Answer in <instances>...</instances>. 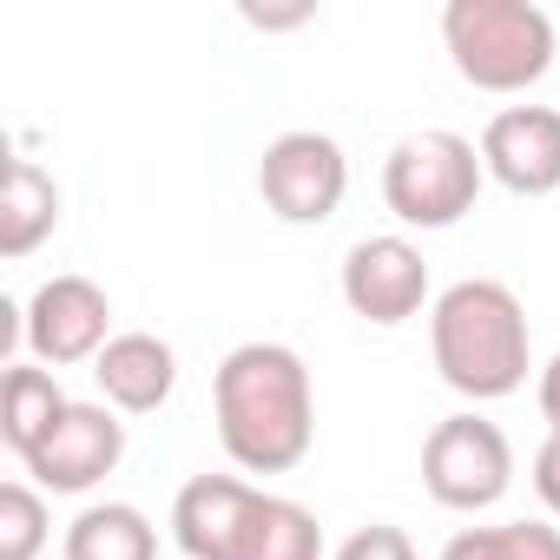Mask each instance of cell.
Returning a JSON list of instances; mask_svg holds the SVG:
<instances>
[{
  "label": "cell",
  "instance_id": "cell-21",
  "mask_svg": "<svg viewBox=\"0 0 560 560\" xmlns=\"http://www.w3.org/2000/svg\"><path fill=\"white\" fill-rule=\"evenodd\" d=\"M317 8H291V14H264V8H244V21L250 27H264V34H277V27H304Z\"/></svg>",
  "mask_w": 560,
  "mask_h": 560
},
{
  "label": "cell",
  "instance_id": "cell-2",
  "mask_svg": "<svg viewBox=\"0 0 560 560\" xmlns=\"http://www.w3.org/2000/svg\"><path fill=\"white\" fill-rule=\"evenodd\" d=\"M172 547L185 560H324V527L291 494L191 475L172 501Z\"/></svg>",
  "mask_w": 560,
  "mask_h": 560
},
{
  "label": "cell",
  "instance_id": "cell-12",
  "mask_svg": "<svg viewBox=\"0 0 560 560\" xmlns=\"http://www.w3.org/2000/svg\"><path fill=\"white\" fill-rule=\"evenodd\" d=\"M93 383H100V402L119 409V416H152L172 402L178 389V350L152 330H119L100 363H93Z\"/></svg>",
  "mask_w": 560,
  "mask_h": 560
},
{
  "label": "cell",
  "instance_id": "cell-15",
  "mask_svg": "<svg viewBox=\"0 0 560 560\" xmlns=\"http://www.w3.org/2000/svg\"><path fill=\"white\" fill-rule=\"evenodd\" d=\"M67 402H73V396L60 389L54 370H40V363H14L8 376H0V442H8L14 455H27V448L60 422Z\"/></svg>",
  "mask_w": 560,
  "mask_h": 560
},
{
  "label": "cell",
  "instance_id": "cell-13",
  "mask_svg": "<svg viewBox=\"0 0 560 560\" xmlns=\"http://www.w3.org/2000/svg\"><path fill=\"white\" fill-rule=\"evenodd\" d=\"M54 231H60V185H54V172L34 165V159H14L8 165V191H0V257L21 264Z\"/></svg>",
  "mask_w": 560,
  "mask_h": 560
},
{
  "label": "cell",
  "instance_id": "cell-1",
  "mask_svg": "<svg viewBox=\"0 0 560 560\" xmlns=\"http://www.w3.org/2000/svg\"><path fill=\"white\" fill-rule=\"evenodd\" d=\"M211 416L231 468L244 475H291L317 442V389L311 363L291 343H237L211 376Z\"/></svg>",
  "mask_w": 560,
  "mask_h": 560
},
{
  "label": "cell",
  "instance_id": "cell-3",
  "mask_svg": "<svg viewBox=\"0 0 560 560\" xmlns=\"http://www.w3.org/2000/svg\"><path fill=\"white\" fill-rule=\"evenodd\" d=\"M429 357L435 376L468 402H501L534 370L527 311L501 277H462L429 304Z\"/></svg>",
  "mask_w": 560,
  "mask_h": 560
},
{
  "label": "cell",
  "instance_id": "cell-16",
  "mask_svg": "<svg viewBox=\"0 0 560 560\" xmlns=\"http://www.w3.org/2000/svg\"><path fill=\"white\" fill-rule=\"evenodd\" d=\"M435 560H560V527H553V521H494V527H462Z\"/></svg>",
  "mask_w": 560,
  "mask_h": 560
},
{
  "label": "cell",
  "instance_id": "cell-7",
  "mask_svg": "<svg viewBox=\"0 0 560 560\" xmlns=\"http://www.w3.org/2000/svg\"><path fill=\"white\" fill-rule=\"evenodd\" d=\"M257 198L284 224H330L350 198V152L330 132H277L257 159Z\"/></svg>",
  "mask_w": 560,
  "mask_h": 560
},
{
  "label": "cell",
  "instance_id": "cell-18",
  "mask_svg": "<svg viewBox=\"0 0 560 560\" xmlns=\"http://www.w3.org/2000/svg\"><path fill=\"white\" fill-rule=\"evenodd\" d=\"M330 560H416V540H409L402 527H389V521H370V527H357Z\"/></svg>",
  "mask_w": 560,
  "mask_h": 560
},
{
  "label": "cell",
  "instance_id": "cell-4",
  "mask_svg": "<svg viewBox=\"0 0 560 560\" xmlns=\"http://www.w3.org/2000/svg\"><path fill=\"white\" fill-rule=\"evenodd\" d=\"M442 47L475 93L508 100V93H527L553 73L560 34H553V14L534 8V0H448Z\"/></svg>",
  "mask_w": 560,
  "mask_h": 560
},
{
  "label": "cell",
  "instance_id": "cell-6",
  "mask_svg": "<svg viewBox=\"0 0 560 560\" xmlns=\"http://www.w3.org/2000/svg\"><path fill=\"white\" fill-rule=\"evenodd\" d=\"M422 488L448 514H488L514 488V442L481 409L442 416L422 442Z\"/></svg>",
  "mask_w": 560,
  "mask_h": 560
},
{
  "label": "cell",
  "instance_id": "cell-10",
  "mask_svg": "<svg viewBox=\"0 0 560 560\" xmlns=\"http://www.w3.org/2000/svg\"><path fill=\"white\" fill-rule=\"evenodd\" d=\"M343 304L363 324H376V330H396V324L422 317V304H429V257L402 231L357 237L343 250Z\"/></svg>",
  "mask_w": 560,
  "mask_h": 560
},
{
  "label": "cell",
  "instance_id": "cell-20",
  "mask_svg": "<svg viewBox=\"0 0 560 560\" xmlns=\"http://www.w3.org/2000/svg\"><path fill=\"white\" fill-rule=\"evenodd\" d=\"M534 402H540L547 429H560V350L547 357V370H540V383H534Z\"/></svg>",
  "mask_w": 560,
  "mask_h": 560
},
{
  "label": "cell",
  "instance_id": "cell-8",
  "mask_svg": "<svg viewBox=\"0 0 560 560\" xmlns=\"http://www.w3.org/2000/svg\"><path fill=\"white\" fill-rule=\"evenodd\" d=\"M21 330L40 370H73V363H100V350L119 337L113 330V298L80 270H60L21 304Z\"/></svg>",
  "mask_w": 560,
  "mask_h": 560
},
{
  "label": "cell",
  "instance_id": "cell-19",
  "mask_svg": "<svg viewBox=\"0 0 560 560\" xmlns=\"http://www.w3.org/2000/svg\"><path fill=\"white\" fill-rule=\"evenodd\" d=\"M534 494H540L547 521H560V429H547V442L534 448Z\"/></svg>",
  "mask_w": 560,
  "mask_h": 560
},
{
  "label": "cell",
  "instance_id": "cell-14",
  "mask_svg": "<svg viewBox=\"0 0 560 560\" xmlns=\"http://www.w3.org/2000/svg\"><path fill=\"white\" fill-rule=\"evenodd\" d=\"M67 560H159V527L132 501H93L67 521Z\"/></svg>",
  "mask_w": 560,
  "mask_h": 560
},
{
  "label": "cell",
  "instance_id": "cell-11",
  "mask_svg": "<svg viewBox=\"0 0 560 560\" xmlns=\"http://www.w3.org/2000/svg\"><path fill=\"white\" fill-rule=\"evenodd\" d=\"M481 165L514 198L560 191V113L553 106H501L481 126Z\"/></svg>",
  "mask_w": 560,
  "mask_h": 560
},
{
  "label": "cell",
  "instance_id": "cell-17",
  "mask_svg": "<svg viewBox=\"0 0 560 560\" xmlns=\"http://www.w3.org/2000/svg\"><path fill=\"white\" fill-rule=\"evenodd\" d=\"M47 540H54L47 494L34 481H8L0 488V560H40Z\"/></svg>",
  "mask_w": 560,
  "mask_h": 560
},
{
  "label": "cell",
  "instance_id": "cell-5",
  "mask_svg": "<svg viewBox=\"0 0 560 560\" xmlns=\"http://www.w3.org/2000/svg\"><path fill=\"white\" fill-rule=\"evenodd\" d=\"M488 185V165H481V145L448 132V126H422L409 139L389 145L383 159V205L396 224L409 231H448L475 211Z\"/></svg>",
  "mask_w": 560,
  "mask_h": 560
},
{
  "label": "cell",
  "instance_id": "cell-9",
  "mask_svg": "<svg viewBox=\"0 0 560 560\" xmlns=\"http://www.w3.org/2000/svg\"><path fill=\"white\" fill-rule=\"evenodd\" d=\"M119 462H126V422L106 402H67L60 422L21 455L40 494H93Z\"/></svg>",
  "mask_w": 560,
  "mask_h": 560
}]
</instances>
